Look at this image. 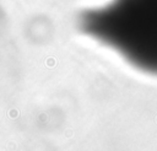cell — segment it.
<instances>
[{"instance_id": "obj_1", "label": "cell", "mask_w": 157, "mask_h": 151, "mask_svg": "<svg viewBox=\"0 0 157 151\" xmlns=\"http://www.w3.org/2000/svg\"><path fill=\"white\" fill-rule=\"evenodd\" d=\"M80 26L135 65L157 71V0H112L85 12Z\"/></svg>"}]
</instances>
